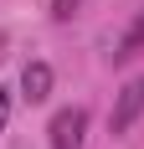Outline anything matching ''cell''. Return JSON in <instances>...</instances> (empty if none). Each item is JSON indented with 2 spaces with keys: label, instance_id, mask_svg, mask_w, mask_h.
<instances>
[{
  "label": "cell",
  "instance_id": "6da1fadb",
  "mask_svg": "<svg viewBox=\"0 0 144 149\" xmlns=\"http://www.w3.org/2000/svg\"><path fill=\"white\" fill-rule=\"evenodd\" d=\"M46 134H52V149H82V139H87V108H62V113H52Z\"/></svg>",
  "mask_w": 144,
  "mask_h": 149
},
{
  "label": "cell",
  "instance_id": "7a4b0ae2",
  "mask_svg": "<svg viewBox=\"0 0 144 149\" xmlns=\"http://www.w3.org/2000/svg\"><path fill=\"white\" fill-rule=\"evenodd\" d=\"M139 113H144V77H134L129 88L118 93L113 113H108V129H113V134H129L134 123H139Z\"/></svg>",
  "mask_w": 144,
  "mask_h": 149
},
{
  "label": "cell",
  "instance_id": "3957f363",
  "mask_svg": "<svg viewBox=\"0 0 144 149\" xmlns=\"http://www.w3.org/2000/svg\"><path fill=\"white\" fill-rule=\"evenodd\" d=\"M21 98H26V103H46V98H52V67H46V62H26V72H21Z\"/></svg>",
  "mask_w": 144,
  "mask_h": 149
},
{
  "label": "cell",
  "instance_id": "277c9868",
  "mask_svg": "<svg viewBox=\"0 0 144 149\" xmlns=\"http://www.w3.org/2000/svg\"><path fill=\"white\" fill-rule=\"evenodd\" d=\"M139 52H144V10L134 15V21H129V31L118 36V46H113V62H134Z\"/></svg>",
  "mask_w": 144,
  "mask_h": 149
},
{
  "label": "cell",
  "instance_id": "5b68a950",
  "mask_svg": "<svg viewBox=\"0 0 144 149\" xmlns=\"http://www.w3.org/2000/svg\"><path fill=\"white\" fill-rule=\"evenodd\" d=\"M77 5H82V0H52V21H72Z\"/></svg>",
  "mask_w": 144,
  "mask_h": 149
},
{
  "label": "cell",
  "instance_id": "8992f818",
  "mask_svg": "<svg viewBox=\"0 0 144 149\" xmlns=\"http://www.w3.org/2000/svg\"><path fill=\"white\" fill-rule=\"evenodd\" d=\"M5 123H10V93L0 88V129H5Z\"/></svg>",
  "mask_w": 144,
  "mask_h": 149
}]
</instances>
